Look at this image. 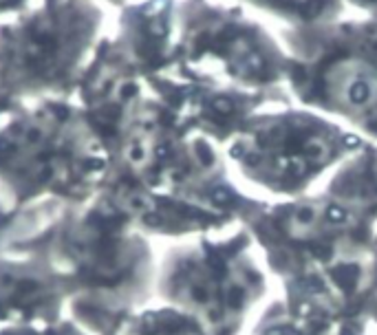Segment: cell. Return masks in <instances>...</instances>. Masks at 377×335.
I'll use <instances>...</instances> for the list:
<instances>
[{
  "instance_id": "cell-17",
  "label": "cell",
  "mask_w": 377,
  "mask_h": 335,
  "mask_svg": "<svg viewBox=\"0 0 377 335\" xmlns=\"http://www.w3.org/2000/svg\"><path fill=\"white\" fill-rule=\"evenodd\" d=\"M42 139V135H40V130H38V128H31L29 130V135H27V141L29 143H38Z\"/></svg>"
},
{
  "instance_id": "cell-8",
  "label": "cell",
  "mask_w": 377,
  "mask_h": 335,
  "mask_svg": "<svg viewBox=\"0 0 377 335\" xmlns=\"http://www.w3.org/2000/svg\"><path fill=\"white\" fill-rule=\"evenodd\" d=\"M143 335H205L201 326L176 309H163L148 313L141 322Z\"/></svg>"
},
{
  "instance_id": "cell-15",
  "label": "cell",
  "mask_w": 377,
  "mask_h": 335,
  "mask_svg": "<svg viewBox=\"0 0 377 335\" xmlns=\"http://www.w3.org/2000/svg\"><path fill=\"white\" fill-rule=\"evenodd\" d=\"M38 42H40V47L44 49V51H49V53H51V51H55V40H53V38H49V36H42V38H40V40H38Z\"/></svg>"
},
{
  "instance_id": "cell-21",
  "label": "cell",
  "mask_w": 377,
  "mask_h": 335,
  "mask_svg": "<svg viewBox=\"0 0 377 335\" xmlns=\"http://www.w3.org/2000/svg\"><path fill=\"white\" fill-rule=\"evenodd\" d=\"M0 223H3V221H0Z\"/></svg>"
},
{
  "instance_id": "cell-12",
  "label": "cell",
  "mask_w": 377,
  "mask_h": 335,
  "mask_svg": "<svg viewBox=\"0 0 377 335\" xmlns=\"http://www.w3.org/2000/svg\"><path fill=\"white\" fill-rule=\"evenodd\" d=\"M137 93H139V88H137V84H132V82L124 84V86H121V91H119L121 99H130V97H135Z\"/></svg>"
},
{
  "instance_id": "cell-18",
  "label": "cell",
  "mask_w": 377,
  "mask_h": 335,
  "mask_svg": "<svg viewBox=\"0 0 377 335\" xmlns=\"http://www.w3.org/2000/svg\"><path fill=\"white\" fill-rule=\"evenodd\" d=\"M86 168H88V170H102V168H104V161H102V159H88V161H86Z\"/></svg>"
},
{
  "instance_id": "cell-4",
  "label": "cell",
  "mask_w": 377,
  "mask_h": 335,
  "mask_svg": "<svg viewBox=\"0 0 377 335\" xmlns=\"http://www.w3.org/2000/svg\"><path fill=\"white\" fill-rule=\"evenodd\" d=\"M168 291L205 335H243L269 291V271L243 225L223 238L205 236L176 256Z\"/></svg>"
},
{
  "instance_id": "cell-9",
  "label": "cell",
  "mask_w": 377,
  "mask_h": 335,
  "mask_svg": "<svg viewBox=\"0 0 377 335\" xmlns=\"http://www.w3.org/2000/svg\"><path fill=\"white\" fill-rule=\"evenodd\" d=\"M366 273H368V295H370V300H373V298H377V230L373 234V241H370V247H368Z\"/></svg>"
},
{
  "instance_id": "cell-1",
  "label": "cell",
  "mask_w": 377,
  "mask_h": 335,
  "mask_svg": "<svg viewBox=\"0 0 377 335\" xmlns=\"http://www.w3.org/2000/svg\"><path fill=\"white\" fill-rule=\"evenodd\" d=\"M243 227L285 293L324 295L366 311L368 247L377 230V143L348 157L322 188L298 199L265 201Z\"/></svg>"
},
{
  "instance_id": "cell-6",
  "label": "cell",
  "mask_w": 377,
  "mask_h": 335,
  "mask_svg": "<svg viewBox=\"0 0 377 335\" xmlns=\"http://www.w3.org/2000/svg\"><path fill=\"white\" fill-rule=\"evenodd\" d=\"M183 75L187 80L183 84L157 82L165 106L176 113L185 132L197 130L219 146H227L254 113L276 104H293L289 93H256L212 77Z\"/></svg>"
},
{
  "instance_id": "cell-16",
  "label": "cell",
  "mask_w": 377,
  "mask_h": 335,
  "mask_svg": "<svg viewBox=\"0 0 377 335\" xmlns=\"http://www.w3.org/2000/svg\"><path fill=\"white\" fill-rule=\"evenodd\" d=\"M18 289H20V293H31V291H36L38 289V282H33V280H22L18 284Z\"/></svg>"
},
{
  "instance_id": "cell-13",
  "label": "cell",
  "mask_w": 377,
  "mask_h": 335,
  "mask_svg": "<svg viewBox=\"0 0 377 335\" xmlns=\"http://www.w3.org/2000/svg\"><path fill=\"white\" fill-rule=\"evenodd\" d=\"M366 315H368L370 324L377 326V298H373V300L368 302V306H366Z\"/></svg>"
},
{
  "instance_id": "cell-14",
  "label": "cell",
  "mask_w": 377,
  "mask_h": 335,
  "mask_svg": "<svg viewBox=\"0 0 377 335\" xmlns=\"http://www.w3.org/2000/svg\"><path fill=\"white\" fill-rule=\"evenodd\" d=\"M143 157H146V152H143V148L139 146V143H137V146H132L130 148V161H143Z\"/></svg>"
},
{
  "instance_id": "cell-11",
  "label": "cell",
  "mask_w": 377,
  "mask_h": 335,
  "mask_svg": "<svg viewBox=\"0 0 377 335\" xmlns=\"http://www.w3.org/2000/svg\"><path fill=\"white\" fill-rule=\"evenodd\" d=\"M16 143L14 141H9L7 137H0V161H7L9 157H14L16 154Z\"/></svg>"
},
{
  "instance_id": "cell-20",
  "label": "cell",
  "mask_w": 377,
  "mask_h": 335,
  "mask_svg": "<svg viewBox=\"0 0 377 335\" xmlns=\"http://www.w3.org/2000/svg\"><path fill=\"white\" fill-rule=\"evenodd\" d=\"M51 175H53V172H51V168H44V170L40 172V177H38V179H40V181H47V179H51Z\"/></svg>"
},
{
  "instance_id": "cell-19",
  "label": "cell",
  "mask_w": 377,
  "mask_h": 335,
  "mask_svg": "<svg viewBox=\"0 0 377 335\" xmlns=\"http://www.w3.org/2000/svg\"><path fill=\"white\" fill-rule=\"evenodd\" d=\"M53 113H58V119H66L69 117V108H64V106H51Z\"/></svg>"
},
{
  "instance_id": "cell-3",
  "label": "cell",
  "mask_w": 377,
  "mask_h": 335,
  "mask_svg": "<svg viewBox=\"0 0 377 335\" xmlns=\"http://www.w3.org/2000/svg\"><path fill=\"white\" fill-rule=\"evenodd\" d=\"M368 143L326 115L298 104H276L249 117L225 146V157L243 188L287 201L313 192Z\"/></svg>"
},
{
  "instance_id": "cell-2",
  "label": "cell",
  "mask_w": 377,
  "mask_h": 335,
  "mask_svg": "<svg viewBox=\"0 0 377 335\" xmlns=\"http://www.w3.org/2000/svg\"><path fill=\"white\" fill-rule=\"evenodd\" d=\"M289 51L293 104L344 124L377 143V20H329L280 27Z\"/></svg>"
},
{
  "instance_id": "cell-5",
  "label": "cell",
  "mask_w": 377,
  "mask_h": 335,
  "mask_svg": "<svg viewBox=\"0 0 377 335\" xmlns=\"http://www.w3.org/2000/svg\"><path fill=\"white\" fill-rule=\"evenodd\" d=\"M183 73L227 82L256 93H289V51L241 5L190 0L183 40L174 47Z\"/></svg>"
},
{
  "instance_id": "cell-10",
  "label": "cell",
  "mask_w": 377,
  "mask_h": 335,
  "mask_svg": "<svg viewBox=\"0 0 377 335\" xmlns=\"http://www.w3.org/2000/svg\"><path fill=\"white\" fill-rule=\"evenodd\" d=\"M344 5L353 9H359L366 18L377 20V0H344Z\"/></svg>"
},
{
  "instance_id": "cell-7",
  "label": "cell",
  "mask_w": 377,
  "mask_h": 335,
  "mask_svg": "<svg viewBox=\"0 0 377 335\" xmlns=\"http://www.w3.org/2000/svg\"><path fill=\"white\" fill-rule=\"evenodd\" d=\"M366 311L313 293H282L258 313L249 335H370Z\"/></svg>"
}]
</instances>
